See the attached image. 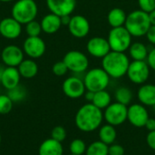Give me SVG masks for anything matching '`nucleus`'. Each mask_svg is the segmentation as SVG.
<instances>
[{
	"label": "nucleus",
	"mask_w": 155,
	"mask_h": 155,
	"mask_svg": "<svg viewBox=\"0 0 155 155\" xmlns=\"http://www.w3.org/2000/svg\"><path fill=\"white\" fill-rule=\"evenodd\" d=\"M110 79L111 77L102 67H95L87 71L83 80L87 91L96 93L106 90L110 84Z\"/></svg>",
	"instance_id": "nucleus-5"
},
{
	"label": "nucleus",
	"mask_w": 155,
	"mask_h": 155,
	"mask_svg": "<svg viewBox=\"0 0 155 155\" xmlns=\"http://www.w3.org/2000/svg\"><path fill=\"white\" fill-rule=\"evenodd\" d=\"M40 24H41L42 31L48 35L56 33L62 26L61 17L53 13H49L45 15L42 18Z\"/></svg>",
	"instance_id": "nucleus-20"
},
{
	"label": "nucleus",
	"mask_w": 155,
	"mask_h": 155,
	"mask_svg": "<svg viewBox=\"0 0 155 155\" xmlns=\"http://www.w3.org/2000/svg\"><path fill=\"white\" fill-rule=\"evenodd\" d=\"M146 39L148 40V42L152 45H155V25H151L149 30L147 31L146 35Z\"/></svg>",
	"instance_id": "nucleus-39"
},
{
	"label": "nucleus",
	"mask_w": 155,
	"mask_h": 155,
	"mask_svg": "<svg viewBox=\"0 0 155 155\" xmlns=\"http://www.w3.org/2000/svg\"><path fill=\"white\" fill-rule=\"evenodd\" d=\"M137 98L143 105L153 107L155 104V84H142L137 91Z\"/></svg>",
	"instance_id": "nucleus-19"
},
{
	"label": "nucleus",
	"mask_w": 155,
	"mask_h": 155,
	"mask_svg": "<svg viewBox=\"0 0 155 155\" xmlns=\"http://www.w3.org/2000/svg\"><path fill=\"white\" fill-rule=\"evenodd\" d=\"M0 36H1V35H0Z\"/></svg>",
	"instance_id": "nucleus-50"
},
{
	"label": "nucleus",
	"mask_w": 155,
	"mask_h": 155,
	"mask_svg": "<svg viewBox=\"0 0 155 155\" xmlns=\"http://www.w3.org/2000/svg\"><path fill=\"white\" fill-rule=\"evenodd\" d=\"M153 110H154V111H155V104H154V105H153Z\"/></svg>",
	"instance_id": "nucleus-47"
},
{
	"label": "nucleus",
	"mask_w": 155,
	"mask_h": 155,
	"mask_svg": "<svg viewBox=\"0 0 155 155\" xmlns=\"http://www.w3.org/2000/svg\"><path fill=\"white\" fill-rule=\"evenodd\" d=\"M64 148L62 143L52 138L45 140L39 146L38 155H63Z\"/></svg>",
	"instance_id": "nucleus-21"
},
{
	"label": "nucleus",
	"mask_w": 155,
	"mask_h": 155,
	"mask_svg": "<svg viewBox=\"0 0 155 155\" xmlns=\"http://www.w3.org/2000/svg\"><path fill=\"white\" fill-rule=\"evenodd\" d=\"M22 33V25L15 18L5 17L0 21V35L4 38L13 40L20 36Z\"/></svg>",
	"instance_id": "nucleus-17"
},
{
	"label": "nucleus",
	"mask_w": 155,
	"mask_h": 155,
	"mask_svg": "<svg viewBox=\"0 0 155 155\" xmlns=\"http://www.w3.org/2000/svg\"><path fill=\"white\" fill-rule=\"evenodd\" d=\"M46 45L40 36H28L23 44L24 53L32 59H37L45 53Z\"/></svg>",
	"instance_id": "nucleus-10"
},
{
	"label": "nucleus",
	"mask_w": 155,
	"mask_h": 155,
	"mask_svg": "<svg viewBox=\"0 0 155 155\" xmlns=\"http://www.w3.org/2000/svg\"><path fill=\"white\" fill-rule=\"evenodd\" d=\"M14 102L7 94H0V114H7L13 109Z\"/></svg>",
	"instance_id": "nucleus-32"
},
{
	"label": "nucleus",
	"mask_w": 155,
	"mask_h": 155,
	"mask_svg": "<svg viewBox=\"0 0 155 155\" xmlns=\"http://www.w3.org/2000/svg\"><path fill=\"white\" fill-rule=\"evenodd\" d=\"M114 98L117 103H120L124 105H129L134 98V94L129 87L121 86L116 89L114 93Z\"/></svg>",
	"instance_id": "nucleus-27"
},
{
	"label": "nucleus",
	"mask_w": 155,
	"mask_h": 155,
	"mask_svg": "<svg viewBox=\"0 0 155 155\" xmlns=\"http://www.w3.org/2000/svg\"><path fill=\"white\" fill-rule=\"evenodd\" d=\"M52 71H53L54 74L56 76H64L67 74V72L69 70H68L66 64H64V62L62 60V61H59V62H56L54 64V65L52 67Z\"/></svg>",
	"instance_id": "nucleus-34"
},
{
	"label": "nucleus",
	"mask_w": 155,
	"mask_h": 155,
	"mask_svg": "<svg viewBox=\"0 0 155 155\" xmlns=\"http://www.w3.org/2000/svg\"><path fill=\"white\" fill-rule=\"evenodd\" d=\"M7 95L10 97V99L14 103H15V102H20L24 100L26 95V92H25V89L19 84L16 87L8 90Z\"/></svg>",
	"instance_id": "nucleus-30"
},
{
	"label": "nucleus",
	"mask_w": 155,
	"mask_h": 155,
	"mask_svg": "<svg viewBox=\"0 0 155 155\" xmlns=\"http://www.w3.org/2000/svg\"><path fill=\"white\" fill-rule=\"evenodd\" d=\"M86 51L91 56L103 59L112 50L107 38L103 36H94L88 40L86 44Z\"/></svg>",
	"instance_id": "nucleus-11"
},
{
	"label": "nucleus",
	"mask_w": 155,
	"mask_h": 155,
	"mask_svg": "<svg viewBox=\"0 0 155 155\" xmlns=\"http://www.w3.org/2000/svg\"><path fill=\"white\" fill-rule=\"evenodd\" d=\"M86 144L84 143V140L82 139H74L71 142L70 146H69V150L71 154L75 155H83L85 153L86 151Z\"/></svg>",
	"instance_id": "nucleus-29"
},
{
	"label": "nucleus",
	"mask_w": 155,
	"mask_h": 155,
	"mask_svg": "<svg viewBox=\"0 0 155 155\" xmlns=\"http://www.w3.org/2000/svg\"><path fill=\"white\" fill-rule=\"evenodd\" d=\"M138 5L141 10L149 14L155 9V0H138Z\"/></svg>",
	"instance_id": "nucleus-35"
},
{
	"label": "nucleus",
	"mask_w": 155,
	"mask_h": 155,
	"mask_svg": "<svg viewBox=\"0 0 155 155\" xmlns=\"http://www.w3.org/2000/svg\"><path fill=\"white\" fill-rule=\"evenodd\" d=\"M103 120V110L97 108L92 103H87L81 106L74 117L76 127L84 133H92L97 130L102 125Z\"/></svg>",
	"instance_id": "nucleus-1"
},
{
	"label": "nucleus",
	"mask_w": 155,
	"mask_h": 155,
	"mask_svg": "<svg viewBox=\"0 0 155 155\" xmlns=\"http://www.w3.org/2000/svg\"><path fill=\"white\" fill-rule=\"evenodd\" d=\"M71 20V15H64L61 16V22H62V25H68Z\"/></svg>",
	"instance_id": "nucleus-42"
},
{
	"label": "nucleus",
	"mask_w": 155,
	"mask_h": 155,
	"mask_svg": "<svg viewBox=\"0 0 155 155\" xmlns=\"http://www.w3.org/2000/svg\"><path fill=\"white\" fill-rule=\"evenodd\" d=\"M149 18L152 25H155V9L149 13Z\"/></svg>",
	"instance_id": "nucleus-43"
},
{
	"label": "nucleus",
	"mask_w": 155,
	"mask_h": 155,
	"mask_svg": "<svg viewBox=\"0 0 155 155\" xmlns=\"http://www.w3.org/2000/svg\"><path fill=\"white\" fill-rule=\"evenodd\" d=\"M63 61L66 64L68 70L75 74L84 73L89 67L88 57L85 54L78 50H71L67 52L64 54Z\"/></svg>",
	"instance_id": "nucleus-7"
},
{
	"label": "nucleus",
	"mask_w": 155,
	"mask_h": 155,
	"mask_svg": "<svg viewBox=\"0 0 155 155\" xmlns=\"http://www.w3.org/2000/svg\"><path fill=\"white\" fill-rule=\"evenodd\" d=\"M99 141L103 142L106 145H111L114 143L117 138V132L115 126L111 125L109 124L101 125L99 128Z\"/></svg>",
	"instance_id": "nucleus-24"
},
{
	"label": "nucleus",
	"mask_w": 155,
	"mask_h": 155,
	"mask_svg": "<svg viewBox=\"0 0 155 155\" xmlns=\"http://www.w3.org/2000/svg\"><path fill=\"white\" fill-rule=\"evenodd\" d=\"M2 71H3V69L0 71V84H1V74H2Z\"/></svg>",
	"instance_id": "nucleus-45"
},
{
	"label": "nucleus",
	"mask_w": 155,
	"mask_h": 155,
	"mask_svg": "<svg viewBox=\"0 0 155 155\" xmlns=\"http://www.w3.org/2000/svg\"><path fill=\"white\" fill-rule=\"evenodd\" d=\"M146 143H147V145L153 151H155V131L148 133L146 136Z\"/></svg>",
	"instance_id": "nucleus-38"
},
{
	"label": "nucleus",
	"mask_w": 155,
	"mask_h": 155,
	"mask_svg": "<svg viewBox=\"0 0 155 155\" xmlns=\"http://www.w3.org/2000/svg\"><path fill=\"white\" fill-rule=\"evenodd\" d=\"M128 52L133 61H146L149 50L143 43L134 42L130 45Z\"/></svg>",
	"instance_id": "nucleus-25"
},
{
	"label": "nucleus",
	"mask_w": 155,
	"mask_h": 155,
	"mask_svg": "<svg viewBox=\"0 0 155 155\" xmlns=\"http://www.w3.org/2000/svg\"><path fill=\"white\" fill-rule=\"evenodd\" d=\"M127 14L123 8L114 7L107 14V22L112 28L124 26Z\"/></svg>",
	"instance_id": "nucleus-22"
},
{
	"label": "nucleus",
	"mask_w": 155,
	"mask_h": 155,
	"mask_svg": "<svg viewBox=\"0 0 155 155\" xmlns=\"http://www.w3.org/2000/svg\"><path fill=\"white\" fill-rule=\"evenodd\" d=\"M129 64L130 60L125 53L111 51L102 59V68L114 79L126 75Z\"/></svg>",
	"instance_id": "nucleus-2"
},
{
	"label": "nucleus",
	"mask_w": 155,
	"mask_h": 155,
	"mask_svg": "<svg viewBox=\"0 0 155 155\" xmlns=\"http://www.w3.org/2000/svg\"><path fill=\"white\" fill-rule=\"evenodd\" d=\"M85 100L88 102V103H92L93 102V99H94V93L92 92V91H85L84 94Z\"/></svg>",
	"instance_id": "nucleus-41"
},
{
	"label": "nucleus",
	"mask_w": 155,
	"mask_h": 155,
	"mask_svg": "<svg viewBox=\"0 0 155 155\" xmlns=\"http://www.w3.org/2000/svg\"><path fill=\"white\" fill-rule=\"evenodd\" d=\"M1 52H2V50L0 49V56H1Z\"/></svg>",
	"instance_id": "nucleus-48"
},
{
	"label": "nucleus",
	"mask_w": 155,
	"mask_h": 155,
	"mask_svg": "<svg viewBox=\"0 0 155 155\" xmlns=\"http://www.w3.org/2000/svg\"><path fill=\"white\" fill-rule=\"evenodd\" d=\"M50 13L58 16L71 15L75 9L76 0H45Z\"/></svg>",
	"instance_id": "nucleus-16"
},
{
	"label": "nucleus",
	"mask_w": 155,
	"mask_h": 155,
	"mask_svg": "<svg viewBox=\"0 0 155 155\" xmlns=\"http://www.w3.org/2000/svg\"><path fill=\"white\" fill-rule=\"evenodd\" d=\"M1 140H2V138H1V134H0V143H1Z\"/></svg>",
	"instance_id": "nucleus-46"
},
{
	"label": "nucleus",
	"mask_w": 155,
	"mask_h": 155,
	"mask_svg": "<svg viewBox=\"0 0 155 155\" xmlns=\"http://www.w3.org/2000/svg\"><path fill=\"white\" fill-rule=\"evenodd\" d=\"M150 118L148 111L142 104H134L128 107L127 121L137 128L144 127L147 120Z\"/></svg>",
	"instance_id": "nucleus-14"
},
{
	"label": "nucleus",
	"mask_w": 155,
	"mask_h": 155,
	"mask_svg": "<svg viewBox=\"0 0 155 155\" xmlns=\"http://www.w3.org/2000/svg\"><path fill=\"white\" fill-rule=\"evenodd\" d=\"M70 155H75V154H70Z\"/></svg>",
	"instance_id": "nucleus-49"
},
{
	"label": "nucleus",
	"mask_w": 155,
	"mask_h": 155,
	"mask_svg": "<svg viewBox=\"0 0 155 155\" xmlns=\"http://www.w3.org/2000/svg\"><path fill=\"white\" fill-rule=\"evenodd\" d=\"M151 68L146 61H133L130 62L126 75L128 79L135 84H143L150 77Z\"/></svg>",
	"instance_id": "nucleus-8"
},
{
	"label": "nucleus",
	"mask_w": 155,
	"mask_h": 155,
	"mask_svg": "<svg viewBox=\"0 0 155 155\" xmlns=\"http://www.w3.org/2000/svg\"><path fill=\"white\" fill-rule=\"evenodd\" d=\"M42 32L41 24L35 19L25 25V33L28 36H39Z\"/></svg>",
	"instance_id": "nucleus-31"
},
{
	"label": "nucleus",
	"mask_w": 155,
	"mask_h": 155,
	"mask_svg": "<svg viewBox=\"0 0 155 155\" xmlns=\"http://www.w3.org/2000/svg\"><path fill=\"white\" fill-rule=\"evenodd\" d=\"M67 26L70 34L78 39L86 37L91 29L90 22L82 15H74L71 16L70 23Z\"/></svg>",
	"instance_id": "nucleus-12"
},
{
	"label": "nucleus",
	"mask_w": 155,
	"mask_h": 155,
	"mask_svg": "<svg viewBox=\"0 0 155 155\" xmlns=\"http://www.w3.org/2000/svg\"><path fill=\"white\" fill-rule=\"evenodd\" d=\"M84 154L108 155V145H106L101 141H94L87 146Z\"/></svg>",
	"instance_id": "nucleus-28"
},
{
	"label": "nucleus",
	"mask_w": 155,
	"mask_h": 155,
	"mask_svg": "<svg viewBox=\"0 0 155 155\" xmlns=\"http://www.w3.org/2000/svg\"><path fill=\"white\" fill-rule=\"evenodd\" d=\"M128 107L120 103H112L104 112V119L106 124L119 126L127 121Z\"/></svg>",
	"instance_id": "nucleus-9"
},
{
	"label": "nucleus",
	"mask_w": 155,
	"mask_h": 155,
	"mask_svg": "<svg viewBox=\"0 0 155 155\" xmlns=\"http://www.w3.org/2000/svg\"><path fill=\"white\" fill-rule=\"evenodd\" d=\"M64 94L71 99H78L82 97L85 91L84 80L77 76H70L66 78L62 85Z\"/></svg>",
	"instance_id": "nucleus-13"
},
{
	"label": "nucleus",
	"mask_w": 155,
	"mask_h": 155,
	"mask_svg": "<svg viewBox=\"0 0 155 155\" xmlns=\"http://www.w3.org/2000/svg\"><path fill=\"white\" fill-rule=\"evenodd\" d=\"M21 77L25 79L34 78L38 73V65L35 61L32 58L24 59L21 64L17 66Z\"/></svg>",
	"instance_id": "nucleus-23"
},
{
	"label": "nucleus",
	"mask_w": 155,
	"mask_h": 155,
	"mask_svg": "<svg viewBox=\"0 0 155 155\" xmlns=\"http://www.w3.org/2000/svg\"><path fill=\"white\" fill-rule=\"evenodd\" d=\"M13 0H0V2H3V3H7V2H11Z\"/></svg>",
	"instance_id": "nucleus-44"
},
{
	"label": "nucleus",
	"mask_w": 155,
	"mask_h": 155,
	"mask_svg": "<svg viewBox=\"0 0 155 155\" xmlns=\"http://www.w3.org/2000/svg\"><path fill=\"white\" fill-rule=\"evenodd\" d=\"M66 135H67L66 130L61 125H57L54 127L53 130L51 131V138L60 143H63L65 140Z\"/></svg>",
	"instance_id": "nucleus-33"
},
{
	"label": "nucleus",
	"mask_w": 155,
	"mask_h": 155,
	"mask_svg": "<svg viewBox=\"0 0 155 155\" xmlns=\"http://www.w3.org/2000/svg\"><path fill=\"white\" fill-rule=\"evenodd\" d=\"M21 75L17 67L6 66L1 74V84L8 91L19 85Z\"/></svg>",
	"instance_id": "nucleus-18"
},
{
	"label": "nucleus",
	"mask_w": 155,
	"mask_h": 155,
	"mask_svg": "<svg viewBox=\"0 0 155 155\" xmlns=\"http://www.w3.org/2000/svg\"><path fill=\"white\" fill-rule=\"evenodd\" d=\"M37 13L38 6L35 0H17L11 9L12 17L21 25H26L35 20Z\"/></svg>",
	"instance_id": "nucleus-4"
},
{
	"label": "nucleus",
	"mask_w": 155,
	"mask_h": 155,
	"mask_svg": "<svg viewBox=\"0 0 155 155\" xmlns=\"http://www.w3.org/2000/svg\"><path fill=\"white\" fill-rule=\"evenodd\" d=\"M146 63L152 70L155 71V47L149 51L148 56L146 58Z\"/></svg>",
	"instance_id": "nucleus-37"
},
{
	"label": "nucleus",
	"mask_w": 155,
	"mask_h": 155,
	"mask_svg": "<svg viewBox=\"0 0 155 155\" xmlns=\"http://www.w3.org/2000/svg\"><path fill=\"white\" fill-rule=\"evenodd\" d=\"M144 127L146 128L147 131L149 132H153L155 131V119L154 118H149L144 125Z\"/></svg>",
	"instance_id": "nucleus-40"
},
{
	"label": "nucleus",
	"mask_w": 155,
	"mask_h": 155,
	"mask_svg": "<svg viewBox=\"0 0 155 155\" xmlns=\"http://www.w3.org/2000/svg\"><path fill=\"white\" fill-rule=\"evenodd\" d=\"M24 51L19 46L9 45L1 52V59L6 66L17 67L24 60Z\"/></svg>",
	"instance_id": "nucleus-15"
},
{
	"label": "nucleus",
	"mask_w": 155,
	"mask_h": 155,
	"mask_svg": "<svg viewBox=\"0 0 155 155\" xmlns=\"http://www.w3.org/2000/svg\"><path fill=\"white\" fill-rule=\"evenodd\" d=\"M151 25L148 13L138 9L127 14L124 27L133 37L145 36Z\"/></svg>",
	"instance_id": "nucleus-3"
},
{
	"label": "nucleus",
	"mask_w": 155,
	"mask_h": 155,
	"mask_svg": "<svg viewBox=\"0 0 155 155\" xmlns=\"http://www.w3.org/2000/svg\"><path fill=\"white\" fill-rule=\"evenodd\" d=\"M92 104L101 110H104L112 104V96L106 90L94 93Z\"/></svg>",
	"instance_id": "nucleus-26"
},
{
	"label": "nucleus",
	"mask_w": 155,
	"mask_h": 155,
	"mask_svg": "<svg viewBox=\"0 0 155 155\" xmlns=\"http://www.w3.org/2000/svg\"><path fill=\"white\" fill-rule=\"evenodd\" d=\"M125 150L121 144L113 143L108 146V155H124Z\"/></svg>",
	"instance_id": "nucleus-36"
},
{
	"label": "nucleus",
	"mask_w": 155,
	"mask_h": 155,
	"mask_svg": "<svg viewBox=\"0 0 155 155\" xmlns=\"http://www.w3.org/2000/svg\"><path fill=\"white\" fill-rule=\"evenodd\" d=\"M107 40L112 51L125 53L133 43V36L124 26H120L110 30Z\"/></svg>",
	"instance_id": "nucleus-6"
}]
</instances>
